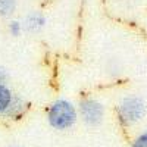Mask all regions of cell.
I'll return each instance as SVG.
<instances>
[{
    "mask_svg": "<svg viewBox=\"0 0 147 147\" xmlns=\"http://www.w3.org/2000/svg\"><path fill=\"white\" fill-rule=\"evenodd\" d=\"M18 0H0V16L7 18L16 10Z\"/></svg>",
    "mask_w": 147,
    "mask_h": 147,
    "instance_id": "52a82bcc",
    "label": "cell"
},
{
    "mask_svg": "<svg viewBox=\"0 0 147 147\" xmlns=\"http://www.w3.org/2000/svg\"><path fill=\"white\" fill-rule=\"evenodd\" d=\"M78 115L87 125L97 127L105 118V106L93 97H84L78 105Z\"/></svg>",
    "mask_w": 147,
    "mask_h": 147,
    "instance_id": "3957f363",
    "label": "cell"
},
{
    "mask_svg": "<svg viewBox=\"0 0 147 147\" xmlns=\"http://www.w3.org/2000/svg\"><path fill=\"white\" fill-rule=\"evenodd\" d=\"M146 110L147 105L140 96H127L116 106L118 119L124 127H129L140 122L146 115Z\"/></svg>",
    "mask_w": 147,
    "mask_h": 147,
    "instance_id": "7a4b0ae2",
    "label": "cell"
},
{
    "mask_svg": "<svg viewBox=\"0 0 147 147\" xmlns=\"http://www.w3.org/2000/svg\"><path fill=\"white\" fill-rule=\"evenodd\" d=\"M78 109L68 99H57L47 109L49 125L57 131H66L77 124Z\"/></svg>",
    "mask_w": 147,
    "mask_h": 147,
    "instance_id": "6da1fadb",
    "label": "cell"
},
{
    "mask_svg": "<svg viewBox=\"0 0 147 147\" xmlns=\"http://www.w3.org/2000/svg\"><path fill=\"white\" fill-rule=\"evenodd\" d=\"M7 78H9V74H7L6 68H3L2 65H0V84H6Z\"/></svg>",
    "mask_w": 147,
    "mask_h": 147,
    "instance_id": "30bf717a",
    "label": "cell"
},
{
    "mask_svg": "<svg viewBox=\"0 0 147 147\" xmlns=\"http://www.w3.org/2000/svg\"><path fill=\"white\" fill-rule=\"evenodd\" d=\"M28 109V103L22 99L21 96L18 94H13V99H12L7 110L5 112V118H9V119H19L22 118V115L27 112Z\"/></svg>",
    "mask_w": 147,
    "mask_h": 147,
    "instance_id": "5b68a950",
    "label": "cell"
},
{
    "mask_svg": "<svg viewBox=\"0 0 147 147\" xmlns=\"http://www.w3.org/2000/svg\"><path fill=\"white\" fill-rule=\"evenodd\" d=\"M12 99H13V91L6 84H0V116L5 115Z\"/></svg>",
    "mask_w": 147,
    "mask_h": 147,
    "instance_id": "8992f818",
    "label": "cell"
},
{
    "mask_svg": "<svg viewBox=\"0 0 147 147\" xmlns=\"http://www.w3.org/2000/svg\"><path fill=\"white\" fill-rule=\"evenodd\" d=\"M46 25V16L41 12H31L22 22V28L28 32H38Z\"/></svg>",
    "mask_w": 147,
    "mask_h": 147,
    "instance_id": "277c9868",
    "label": "cell"
},
{
    "mask_svg": "<svg viewBox=\"0 0 147 147\" xmlns=\"http://www.w3.org/2000/svg\"><path fill=\"white\" fill-rule=\"evenodd\" d=\"M131 147H147V131L140 132L138 136L134 138Z\"/></svg>",
    "mask_w": 147,
    "mask_h": 147,
    "instance_id": "9c48e42d",
    "label": "cell"
},
{
    "mask_svg": "<svg viewBox=\"0 0 147 147\" xmlns=\"http://www.w3.org/2000/svg\"><path fill=\"white\" fill-rule=\"evenodd\" d=\"M13 147H19V146H13Z\"/></svg>",
    "mask_w": 147,
    "mask_h": 147,
    "instance_id": "8fae6325",
    "label": "cell"
},
{
    "mask_svg": "<svg viewBox=\"0 0 147 147\" xmlns=\"http://www.w3.org/2000/svg\"><path fill=\"white\" fill-rule=\"evenodd\" d=\"M7 31L10 35H13V37H19L24 31L22 28V22L21 21H10L9 22V27H7Z\"/></svg>",
    "mask_w": 147,
    "mask_h": 147,
    "instance_id": "ba28073f",
    "label": "cell"
}]
</instances>
